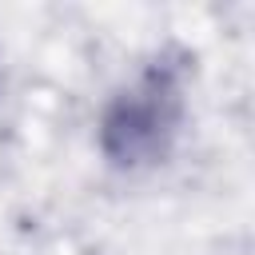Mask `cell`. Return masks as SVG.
Wrapping results in <instances>:
<instances>
[{
  "label": "cell",
  "instance_id": "6da1fadb",
  "mask_svg": "<svg viewBox=\"0 0 255 255\" xmlns=\"http://www.w3.org/2000/svg\"><path fill=\"white\" fill-rule=\"evenodd\" d=\"M187 108V56L167 48L155 52L131 84H124L100 120V147L120 171L159 163L183 124Z\"/></svg>",
  "mask_w": 255,
  "mask_h": 255
}]
</instances>
